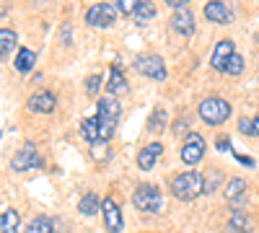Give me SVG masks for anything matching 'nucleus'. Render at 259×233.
Returning <instances> with one entry per match:
<instances>
[{"instance_id": "obj_3", "label": "nucleus", "mask_w": 259, "mask_h": 233, "mask_svg": "<svg viewBox=\"0 0 259 233\" xmlns=\"http://www.w3.org/2000/svg\"><path fill=\"white\" fill-rule=\"evenodd\" d=\"M133 205L138 210H143V213H156V210H161V192H158V187L140 184L135 189V195H133Z\"/></svg>"}, {"instance_id": "obj_12", "label": "nucleus", "mask_w": 259, "mask_h": 233, "mask_svg": "<svg viewBox=\"0 0 259 233\" xmlns=\"http://www.w3.org/2000/svg\"><path fill=\"white\" fill-rule=\"evenodd\" d=\"M163 156V145L156 140V143H148L145 148H140V153H138V166L143 168V171H150L156 163H158V158Z\"/></svg>"}, {"instance_id": "obj_33", "label": "nucleus", "mask_w": 259, "mask_h": 233, "mask_svg": "<svg viewBox=\"0 0 259 233\" xmlns=\"http://www.w3.org/2000/svg\"><path fill=\"white\" fill-rule=\"evenodd\" d=\"M251 135H259V114L251 119Z\"/></svg>"}, {"instance_id": "obj_11", "label": "nucleus", "mask_w": 259, "mask_h": 233, "mask_svg": "<svg viewBox=\"0 0 259 233\" xmlns=\"http://www.w3.org/2000/svg\"><path fill=\"white\" fill-rule=\"evenodd\" d=\"M233 41H228V39H223V41H218L215 44V50H212V57H210V65L218 70V73H226V65H228V60L233 57Z\"/></svg>"}, {"instance_id": "obj_9", "label": "nucleus", "mask_w": 259, "mask_h": 233, "mask_svg": "<svg viewBox=\"0 0 259 233\" xmlns=\"http://www.w3.org/2000/svg\"><path fill=\"white\" fill-rule=\"evenodd\" d=\"M39 163H41V161H39L36 148H34L31 143H26V145L11 158V168H13V171H26V168H36Z\"/></svg>"}, {"instance_id": "obj_16", "label": "nucleus", "mask_w": 259, "mask_h": 233, "mask_svg": "<svg viewBox=\"0 0 259 233\" xmlns=\"http://www.w3.org/2000/svg\"><path fill=\"white\" fill-rule=\"evenodd\" d=\"M106 91H109L112 96H119V94H127V91H130V83L124 80V75H122L119 68H112L109 83H106Z\"/></svg>"}, {"instance_id": "obj_13", "label": "nucleus", "mask_w": 259, "mask_h": 233, "mask_svg": "<svg viewBox=\"0 0 259 233\" xmlns=\"http://www.w3.org/2000/svg\"><path fill=\"white\" fill-rule=\"evenodd\" d=\"M202 13H205L207 21H212V24H231V18H233L231 8L223 3V0H210Z\"/></svg>"}, {"instance_id": "obj_26", "label": "nucleus", "mask_w": 259, "mask_h": 233, "mask_svg": "<svg viewBox=\"0 0 259 233\" xmlns=\"http://www.w3.org/2000/svg\"><path fill=\"white\" fill-rule=\"evenodd\" d=\"M231 225H233V228H241V233H249V230H251V223H249V218H246L244 213H236L233 220H231Z\"/></svg>"}, {"instance_id": "obj_28", "label": "nucleus", "mask_w": 259, "mask_h": 233, "mask_svg": "<svg viewBox=\"0 0 259 233\" xmlns=\"http://www.w3.org/2000/svg\"><path fill=\"white\" fill-rule=\"evenodd\" d=\"M101 88V75H91L89 80H85V91H89V94H94L96 96V91Z\"/></svg>"}, {"instance_id": "obj_15", "label": "nucleus", "mask_w": 259, "mask_h": 233, "mask_svg": "<svg viewBox=\"0 0 259 233\" xmlns=\"http://www.w3.org/2000/svg\"><path fill=\"white\" fill-rule=\"evenodd\" d=\"M80 130H83V137L89 140L91 145H96V143H106V137H104V127H101L99 117H89V119H83Z\"/></svg>"}, {"instance_id": "obj_7", "label": "nucleus", "mask_w": 259, "mask_h": 233, "mask_svg": "<svg viewBox=\"0 0 259 233\" xmlns=\"http://www.w3.org/2000/svg\"><path fill=\"white\" fill-rule=\"evenodd\" d=\"M119 114H122V107H119V101H117L114 96H104V99H99V104H96V117H99V122L117 127Z\"/></svg>"}, {"instance_id": "obj_10", "label": "nucleus", "mask_w": 259, "mask_h": 233, "mask_svg": "<svg viewBox=\"0 0 259 233\" xmlns=\"http://www.w3.org/2000/svg\"><path fill=\"white\" fill-rule=\"evenodd\" d=\"M101 210H104L106 230H109V233H119V230H122V210H119V205L109 197V200L101 202Z\"/></svg>"}, {"instance_id": "obj_6", "label": "nucleus", "mask_w": 259, "mask_h": 233, "mask_svg": "<svg viewBox=\"0 0 259 233\" xmlns=\"http://www.w3.org/2000/svg\"><path fill=\"white\" fill-rule=\"evenodd\" d=\"M202 156H205V140L200 135L189 132L187 140H184V145H182V161L187 166H197L202 161Z\"/></svg>"}, {"instance_id": "obj_21", "label": "nucleus", "mask_w": 259, "mask_h": 233, "mask_svg": "<svg viewBox=\"0 0 259 233\" xmlns=\"http://www.w3.org/2000/svg\"><path fill=\"white\" fill-rule=\"evenodd\" d=\"M244 179H239V176H236V179H231L228 181V187H226V200L228 202H236V197H241L244 195Z\"/></svg>"}, {"instance_id": "obj_17", "label": "nucleus", "mask_w": 259, "mask_h": 233, "mask_svg": "<svg viewBox=\"0 0 259 233\" xmlns=\"http://www.w3.org/2000/svg\"><path fill=\"white\" fill-rule=\"evenodd\" d=\"M34 62H36V55L31 50H26V47L18 50V55H16V70L18 73H31Z\"/></svg>"}, {"instance_id": "obj_1", "label": "nucleus", "mask_w": 259, "mask_h": 233, "mask_svg": "<svg viewBox=\"0 0 259 233\" xmlns=\"http://www.w3.org/2000/svg\"><path fill=\"white\" fill-rule=\"evenodd\" d=\"M171 192H174L177 200H197L200 195H205V176L197 174V171H184V174H177L171 176Z\"/></svg>"}, {"instance_id": "obj_18", "label": "nucleus", "mask_w": 259, "mask_h": 233, "mask_svg": "<svg viewBox=\"0 0 259 233\" xmlns=\"http://www.w3.org/2000/svg\"><path fill=\"white\" fill-rule=\"evenodd\" d=\"M16 50V31L11 29H3L0 31V55H3V60H8Z\"/></svg>"}, {"instance_id": "obj_20", "label": "nucleus", "mask_w": 259, "mask_h": 233, "mask_svg": "<svg viewBox=\"0 0 259 233\" xmlns=\"http://www.w3.org/2000/svg\"><path fill=\"white\" fill-rule=\"evenodd\" d=\"M52 230H55V228H52V220L45 218V215L34 218V220L29 223V228H26V233H52Z\"/></svg>"}, {"instance_id": "obj_23", "label": "nucleus", "mask_w": 259, "mask_h": 233, "mask_svg": "<svg viewBox=\"0 0 259 233\" xmlns=\"http://www.w3.org/2000/svg\"><path fill=\"white\" fill-rule=\"evenodd\" d=\"M241 70H244V57L239 52H233V57L226 65V75H241Z\"/></svg>"}, {"instance_id": "obj_32", "label": "nucleus", "mask_w": 259, "mask_h": 233, "mask_svg": "<svg viewBox=\"0 0 259 233\" xmlns=\"http://www.w3.org/2000/svg\"><path fill=\"white\" fill-rule=\"evenodd\" d=\"M166 3H168L171 8H184V3H189V0H166Z\"/></svg>"}, {"instance_id": "obj_30", "label": "nucleus", "mask_w": 259, "mask_h": 233, "mask_svg": "<svg viewBox=\"0 0 259 233\" xmlns=\"http://www.w3.org/2000/svg\"><path fill=\"white\" fill-rule=\"evenodd\" d=\"M215 148H218V151H231V143H228V137H226V135H221V140L215 143Z\"/></svg>"}, {"instance_id": "obj_31", "label": "nucleus", "mask_w": 259, "mask_h": 233, "mask_svg": "<svg viewBox=\"0 0 259 233\" xmlns=\"http://www.w3.org/2000/svg\"><path fill=\"white\" fill-rule=\"evenodd\" d=\"M239 130L246 132V135H251V119H239Z\"/></svg>"}, {"instance_id": "obj_25", "label": "nucleus", "mask_w": 259, "mask_h": 233, "mask_svg": "<svg viewBox=\"0 0 259 233\" xmlns=\"http://www.w3.org/2000/svg\"><path fill=\"white\" fill-rule=\"evenodd\" d=\"M153 16H156V3H150V0H143V6L138 8L135 18H138V21H150Z\"/></svg>"}, {"instance_id": "obj_2", "label": "nucleus", "mask_w": 259, "mask_h": 233, "mask_svg": "<svg viewBox=\"0 0 259 233\" xmlns=\"http://www.w3.org/2000/svg\"><path fill=\"white\" fill-rule=\"evenodd\" d=\"M200 119L205 124H223L228 117H231V104L221 96H210L200 104V109H197Z\"/></svg>"}, {"instance_id": "obj_4", "label": "nucleus", "mask_w": 259, "mask_h": 233, "mask_svg": "<svg viewBox=\"0 0 259 233\" xmlns=\"http://www.w3.org/2000/svg\"><path fill=\"white\" fill-rule=\"evenodd\" d=\"M135 70L150 80H166V65L158 55H140L135 60Z\"/></svg>"}, {"instance_id": "obj_27", "label": "nucleus", "mask_w": 259, "mask_h": 233, "mask_svg": "<svg viewBox=\"0 0 259 233\" xmlns=\"http://www.w3.org/2000/svg\"><path fill=\"white\" fill-rule=\"evenodd\" d=\"M163 117H166L163 109H156L153 114H150V124L148 127H150V130H156V135L161 132V127H163Z\"/></svg>"}, {"instance_id": "obj_19", "label": "nucleus", "mask_w": 259, "mask_h": 233, "mask_svg": "<svg viewBox=\"0 0 259 233\" xmlns=\"http://www.w3.org/2000/svg\"><path fill=\"white\" fill-rule=\"evenodd\" d=\"M78 210H80L83 215H96V210H99V197H96L94 192H89V195H83V200H80Z\"/></svg>"}, {"instance_id": "obj_8", "label": "nucleus", "mask_w": 259, "mask_h": 233, "mask_svg": "<svg viewBox=\"0 0 259 233\" xmlns=\"http://www.w3.org/2000/svg\"><path fill=\"white\" fill-rule=\"evenodd\" d=\"M168 26L174 29L179 36H192V34H194V16H192V11H187V8H174Z\"/></svg>"}, {"instance_id": "obj_14", "label": "nucleus", "mask_w": 259, "mask_h": 233, "mask_svg": "<svg viewBox=\"0 0 259 233\" xmlns=\"http://www.w3.org/2000/svg\"><path fill=\"white\" fill-rule=\"evenodd\" d=\"M55 104H57V99L50 91H39V94H34L29 99V109L36 112V114H50L55 109Z\"/></svg>"}, {"instance_id": "obj_22", "label": "nucleus", "mask_w": 259, "mask_h": 233, "mask_svg": "<svg viewBox=\"0 0 259 233\" xmlns=\"http://www.w3.org/2000/svg\"><path fill=\"white\" fill-rule=\"evenodd\" d=\"M16 228H18V213L16 210H6L3 223H0V233H16Z\"/></svg>"}, {"instance_id": "obj_29", "label": "nucleus", "mask_w": 259, "mask_h": 233, "mask_svg": "<svg viewBox=\"0 0 259 233\" xmlns=\"http://www.w3.org/2000/svg\"><path fill=\"white\" fill-rule=\"evenodd\" d=\"M215 179H221V174L218 171H210V176L205 181V195H212L215 192Z\"/></svg>"}, {"instance_id": "obj_24", "label": "nucleus", "mask_w": 259, "mask_h": 233, "mask_svg": "<svg viewBox=\"0 0 259 233\" xmlns=\"http://www.w3.org/2000/svg\"><path fill=\"white\" fill-rule=\"evenodd\" d=\"M140 6H143V0H117V8L124 16H135Z\"/></svg>"}, {"instance_id": "obj_5", "label": "nucleus", "mask_w": 259, "mask_h": 233, "mask_svg": "<svg viewBox=\"0 0 259 233\" xmlns=\"http://www.w3.org/2000/svg\"><path fill=\"white\" fill-rule=\"evenodd\" d=\"M114 8L112 6H106V3H96L89 8V13H85V24L94 26V29H106V26H112L114 24Z\"/></svg>"}]
</instances>
